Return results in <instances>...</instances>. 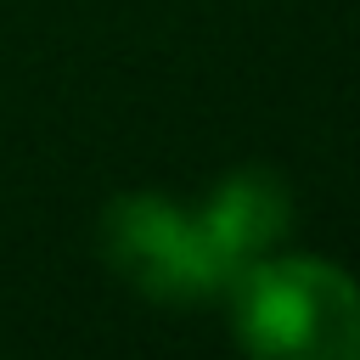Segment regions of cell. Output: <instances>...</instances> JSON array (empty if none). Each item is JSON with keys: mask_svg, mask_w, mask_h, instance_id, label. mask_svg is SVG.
Segmentation results:
<instances>
[{"mask_svg": "<svg viewBox=\"0 0 360 360\" xmlns=\"http://www.w3.org/2000/svg\"><path fill=\"white\" fill-rule=\"evenodd\" d=\"M225 287L242 349L292 360L360 354V287L349 270L326 259H248Z\"/></svg>", "mask_w": 360, "mask_h": 360, "instance_id": "1", "label": "cell"}, {"mask_svg": "<svg viewBox=\"0 0 360 360\" xmlns=\"http://www.w3.org/2000/svg\"><path fill=\"white\" fill-rule=\"evenodd\" d=\"M101 242H107L112 270L129 276L152 298H208L231 281V270L208 248L197 214H186L163 197H118Z\"/></svg>", "mask_w": 360, "mask_h": 360, "instance_id": "2", "label": "cell"}, {"mask_svg": "<svg viewBox=\"0 0 360 360\" xmlns=\"http://www.w3.org/2000/svg\"><path fill=\"white\" fill-rule=\"evenodd\" d=\"M197 225L208 236V248L219 253V264L236 276L248 259H259L276 236H287L292 225V197L281 186V174L270 169H242L231 180H219V191L197 208Z\"/></svg>", "mask_w": 360, "mask_h": 360, "instance_id": "3", "label": "cell"}]
</instances>
